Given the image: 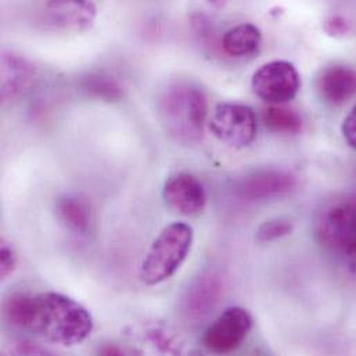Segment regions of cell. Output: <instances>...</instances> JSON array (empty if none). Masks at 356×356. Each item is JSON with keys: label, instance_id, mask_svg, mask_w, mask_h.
<instances>
[{"label": "cell", "instance_id": "obj_19", "mask_svg": "<svg viewBox=\"0 0 356 356\" xmlns=\"http://www.w3.org/2000/svg\"><path fill=\"white\" fill-rule=\"evenodd\" d=\"M293 232V223L286 218H275L264 222L257 230L259 243H270L289 236Z\"/></svg>", "mask_w": 356, "mask_h": 356}, {"label": "cell", "instance_id": "obj_4", "mask_svg": "<svg viewBox=\"0 0 356 356\" xmlns=\"http://www.w3.org/2000/svg\"><path fill=\"white\" fill-rule=\"evenodd\" d=\"M193 240L194 232L190 225L184 222L168 225L153 241L142 262V282L157 286L171 279L188 257Z\"/></svg>", "mask_w": 356, "mask_h": 356}, {"label": "cell", "instance_id": "obj_12", "mask_svg": "<svg viewBox=\"0 0 356 356\" xmlns=\"http://www.w3.org/2000/svg\"><path fill=\"white\" fill-rule=\"evenodd\" d=\"M319 97L332 107H340L356 96V70L334 64L325 67L316 78Z\"/></svg>", "mask_w": 356, "mask_h": 356}, {"label": "cell", "instance_id": "obj_20", "mask_svg": "<svg viewBox=\"0 0 356 356\" xmlns=\"http://www.w3.org/2000/svg\"><path fill=\"white\" fill-rule=\"evenodd\" d=\"M17 265V254L14 247L6 240L0 245V275L1 279H7Z\"/></svg>", "mask_w": 356, "mask_h": 356}, {"label": "cell", "instance_id": "obj_18", "mask_svg": "<svg viewBox=\"0 0 356 356\" xmlns=\"http://www.w3.org/2000/svg\"><path fill=\"white\" fill-rule=\"evenodd\" d=\"M83 90L92 97L104 102H118L124 97V88L121 83L106 74H90L82 81Z\"/></svg>", "mask_w": 356, "mask_h": 356}, {"label": "cell", "instance_id": "obj_16", "mask_svg": "<svg viewBox=\"0 0 356 356\" xmlns=\"http://www.w3.org/2000/svg\"><path fill=\"white\" fill-rule=\"evenodd\" d=\"M262 33L254 24H240L230 28L222 38V49L232 57H248L258 51Z\"/></svg>", "mask_w": 356, "mask_h": 356}, {"label": "cell", "instance_id": "obj_1", "mask_svg": "<svg viewBox=\"0 0 356 356\" xmlns=\"http://www.w3.org/2000/svg\"><path fill=\"white\" fill-rule=\"evenodd\" d=\"M92 332L90 312L74 298L56 291L35 296L31 334L51 344L72 347L83 343Z\"/></svg>", "mask_w": 356, "mask_h": 356}, {"label": "cell", "instance_id": "obj_13", "mask_svg": "<svg viewBox=\"0 0 356 356\" xmlns=\"http://www.w3.org/2000/svg\"><path fill=\"white\" fill-rule=\"evenodd\" d=\"M35 78L33 65L22 56L4 50L1 53V102L8 103L19 97Z\"/></svg>", "mask_w": 356, "mask_h": 356}, {"label": "cell", "instance_id": "obj_3", "mask_svg": "<svg viewBox=\"0 0 356 356\" xmlns=\"http://www.w3.org/2000/svg\"><path fill=\"white\" fill-rule=\"evenodd\" d=\"M314 232L326 251L356 268L355 191L326 200L315 213Z\"/></svg>", "mask_w": 356, "mask_h": 356}, {"label": "cell", "instance_id": "obj_22", "mask_svg": "<svg viewBox=\"0 0 356 356\" xmlns=\"http://www.w3.org/2000/svg\"><path fill=\"white\" fill-rule=\"evenodd\" d=\"M326 31L330 35H344L348 31V25L343 18L334 17L326 22Z\"/></svg>", "mask_w": 356, "mask_h": 356}, {"label": "cell", "instance_id": "obj_7", "mask_svg": "<svg viewBox=\"0 0 356 356\" xmlns=\"http://www.w3.org/2000/svg\"><path fill=\"white\" fill-rule=\"evenodd\" d=\"M252 329V318L245 308H226L204 332L201 343L213 354L236 351L248 337Z\"/></svg>", "mask_w": 356, "mask_h": 356}, {"label": "cell", "instance_id": "obj_2", "mask_svg": "<svg viewBox=\"0 0 356 356\" xmlns=\"http://www.w3.org/2000/svg\"><path fill=\"white\" fill-rule=\"evenodd\" d=\"M159 115L167 134L181 145H195L202 139L208 114L205 92L190 81H174L161 92Z\"/></svg>", "mask_w": 356, "mask_h": 356}, {"label": "cell", "instance_id": "obj_17", "mask_svg": "<svg viewBox=\"0 0 356 356\" xmlns=\"http://www.w3.org/2000/svg\"><path fill=\"white\" fill-rule=\"evenodd\" d=\"M262 121L265 127L275 134L297 135L302 131L301 115L296 110L287 108L283 104L265 108L262 113Z\"/></svg>", "mask_w": 356, "mask_h": 356}, {"label": "cell", "instance_id": "obj_9", "mask_svg": "<svg viewBox=\"0 0 356 356\" xmlns=\"http://www.w3.org/2000/svg\"><path fill=\"white\" fill-rule=\"evenodd\" d=\"M222 280L215 272H204L184 290L179 300V314L188 322L204 319L218 304L222 294Z\"/></svg>", "mask_w": 356, "mask_h": 356}, {"label": "cell", "instance_id": "obj_23", "mask_svg": "<svg viewBox=\"0 0 356 356\" xmlns=\"http://www.w3.org/2000/svg\"><path fill=\"white\" fill-rule=\"evenodd\" d=\"M17 354H24V355H42V354H47V351L38 348V347H31L28 344H25L24 347H19L17 351Z\"/></svg>", "mask_w": 356, "mask_h": 356}, {"label": "cell", "instance_id": "obj_8", "mask_svg": "<svg viewBox=\"0 0 356 356\" xmlns=\"http://www.w3.org/2000/svg\"><path fill=\"white\" fill-rule=\"evenodd\" d=\"M297 186V178L283 170H258L234 180V194L243 200L259 201L289 194Z\"/></svg>", "mask_w": 356, "mask_h": 356}, {"label": "cell", "instance_id": "obj_10", "mask_svg": "<svg viewBox=\"0 0 356 356\" xmlns=\"http://www.w3.org/2000/svg\"><path fill=\"white\" fill-rule=\"evenodd\" d=\"M97 10L90 0H46L44 24L56 31L83 32L96 18Z\"/></svg>", "mask_w": 356, "mask_h": 356}, {"label": "cell", "instance_id": "obj_5", "mask_svg": "<svg viewBox=\"0 0 356 356\" xmlns=\"http://www.w3.org/2000/svg\"><path fill=\"white\" fill-rule=\"evenodd\" d=\"M209 129L222 143L234 149H243L255 140L258 121L251 107L237 103H222L212 113Z\"/></svg>", "mask_w": 356, "mask_h": 356}, {"label": "cell", "instance_id": "obj_15", "mask_svg": "<svg viewBox=\"0 0 356 356\" xmlns=\"http://www.w3.org/2000/svg\"><path fill=\"white\" fill-rule=\"evenodd\" d=\"M35 312V296L14 293L4 298L1 315L4 323L17 332L31 333Z\"/></svg>", "mask_w": 356, "mask_h": 356}, {"label": "cell", "instance_id": "obj_6", "mask_svg": "<svg viewBox=\"0 0 356 356\" xmlns=\"http://www.w3.org/2000/svg\"><path fill=\"white\" fill-rule=\"evenodd\" d=\"M254 93L264 102L276 106L291 102L301 88L297 68L284 60L264 64L252 76Z\"/></svg>", "mask_w": 356, "mask_h": 356}, {"label": "cell", "instance_id": "obj_24", "mask_svg": "<svg viewBox=\"0 0 356 356\" xmlns=\"http://www.w3.org/2000/svg\"><path fill=\"white\" fill-rule=\"evenodd\" d=\"M100 354H103V355H125V351L115 346H106V347L100 348Z\"/></svg>", "mask_w": 356, "mask_h": 356}, {"label": "cell", "instance_id": "obj_11", "mask_svg": "<svg viewBox=\"0 0 356 356\" xmlns=\"http://www.w3.org/2000/svg\"><path fill=\"white\" fill-rule=\"evenodd\" d=\"M165 204L179 215L194 216L202 212L207 193L201 180L188 172H178L165 180L163 188Z\"/></svg>", "mask_w": 356, "mask_h": 356}, {"label": "cell", "instance_id": "obj_14", "mask_svg": "<svg viewBox=\"0 0 356 356\" xmlns=\"http://www.w3.org/2000/svg\"><path fill=\"white\" fill-rule=\"evenodd\" d=\"M56 216L60 225L75 234H86L92 227L90 205L75 194L61 195L56 201Z\"/></svg>", "mask_w": 356, "mask_h": 356}, {"label": "cell", "instance_id": "obj_21", "mask_svg": "<svg viewBox=\"0 0 356 356\" xmlns=\"http://www.w3.org/2000/svg\"><path fill=\"white\" fill-rule=\"evenodd\" d=\"M343 135L347 143L356 150V106L343 122Z\"/></svg>", "mask_w": 356, "mask_h": 356}]
</instances>
